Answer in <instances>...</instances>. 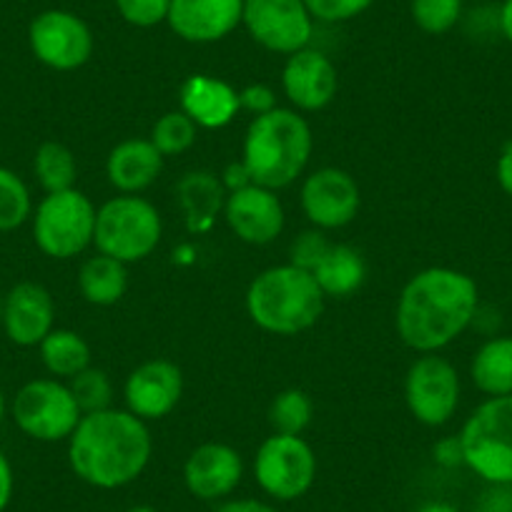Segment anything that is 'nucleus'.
Listing matches in <instances>:
<instances>
[{"mask_svg":"<svg viewBox=\"0 0 512 512\" xmlns=\"http://www.w3.org/2000/svg\"><path fill=\"white\" fill-rule=\"evenodd\" d=\"M179 101L181 111L199 128L229 126L241 111L239 91L221 78L206 76V73H196L181 83Z\"/></svg>","mask_w":512,"mask_h":512,"instance_id":"20","label":"nucleus"},{"mask_svg":"<svg viewBox=\"0 0 512 512\" xmlns=\"http://www.w3.org/2000/svg\"><path fill=\"white\" fill-rule=\"evenodd\" d=\"M41 362L56 379H73L91 367V347L73 329H53L41 344Z\"/></svg>","mask_w":512,"mask_h":512,"instance_id":"26","label":"nucleus"},{"mask_svg":"<svg viewBox=\"0 0 512 512\" xmlns=\"http://www.w3.org/2000/svg\"><path fill=\"white\" fill-rule=\"evenodd\" d=\"M324 299L317 279L289 262L256 274L246 289V314L264 332L294 337L319 322Z\"/></svg>","mask_w":512,"mask_h":512,"instance_id":"4","label":"nucleus"},{"mask_svg":"<svg viewBox=\"0 0 512 512\" xmlns=\"http://www.w3.org/2000/svg\"><path fill=\"white\" fill-rule=\"evenodd\" d=\"M179 206L186 216V226L191 234H201L214 226L216 216L224 211L226 191L224 181L211 171H191L176 184Z\"/></svg>","mask_w":512,"mask_h":512,"instance_id":"22","label":"nucleus"},{"mask_svg":"<svg viewBox=\"0 0 512 512\" xmlns=\"http://www.w3.org/2000/svg\"><path fill=\"white\" fill-rule=\"evenodd\" d=\"M327 249H329V241L322 229L304 231V234H299L292 244V264L312 272L314 264L322 259V254Z\"/></svg>","mask_w":512,"mask_h":512,"instance_id":"35","label":"nucleus"},{"mask_svg":"<svg viewBox=\"0 0 512 512\" xmlns=\"http://www.w3.org/2000/svg\"><path fill=\"white\" fill-rule=\"evenodd\" d=\"M475 512H512V485H490L477 500Z\"/></svg>","mask_w":512,"mask_h":512,"instance_id":"37","label":"nucleus"},{"mask_svg":"<svg viewBox=\"0 0 512 512\" xmlns=\"http://www.w3.org/2000/svg\"><path fill=\"white\" fill-rule=\"evenodd\" d=\"M309 274L317 279L324 297L349 299L362 289L364 279H367V264L354 246L329 244V249L324 251L322 259L314 264Z\"/></svg>","mask_w":512,"mask_h":512,"instance_id":"23","label":"nucleus"},{"mask_svg":"<svg viewBox=\"0 0 512 512\" xmlns=\"http://www.w3.org/2000/svg\"><path fill=\"white\" fill-rule=\"evenodd\" d=\"M241 477H244V460L226 442H204L186 457V490L199 500H224L239 487Z\"/></svg>","mask_w":512,"mask_h":512,"instance_id":"17","label":"nucleus"},{"mask_svg":"<svg viewBox=\"0 0 512 512\" xmlns=\"http://www.w3.org/2000/svg\"><path fill=\"white\" fill-rule=\"evenodd\" d=\"M497 184L512 199V141L502 146L500 156H497Z\"/></svg>","mask_w":512,"mask_h":512,"instance_id":"40","label":"nucleus"},{"mask_svg":"<svg viewBox=\"0 0 512 512\" xmlns=\"http://www.w3.org/2000/svg\"><path fill=\"white\" fill-rule=\"evenodd\" d=\"M460 392V374H457L455 364L447 362L437 352L420 354L407 369V410L422 425H447L460 407Z\"/></svg>","mask_w":512,"mask_h":512,"instance_id":"10","label":"nucleus"},{"mask_svg":"<svg viewBox=\"0 0 512 512\" xmlns=\"http://www.w3.org/2000/svg\"><path fill=\"white\" fill-rule=\"evenodd\" d=\"M304 3L319 23L352 21L374 6V0H304Z\"/></svg>","mask_w":512,"mask_h":512,"instance_id":"34","label":"nucleus"},{"mask_svg":"<svg viewBox=\"0 0 512 512\" xmlns=\"http://www.w3.org/2000/svg\"><path fill=\"white\" fill-rule=\"evenodd\" d=\"M437 460L442 462V465H457V462H462V450H460V440H450V442H440L435 450Z\"/></svg>","mask_w":512,"mask_h":512,"instance_id":"42","label":"nucleus"},{"mask_svg":"<svg viewBox=\"0 0 512 512\" xmlns=\"http://www.w3.org/2000/svg\"><path fill=\"white\" fill-rule=\"evenodd\" d=\"M224 219L236 239L264 246L277 241V236L284 231L287 216H284V206L277 191L249 184L244 189L229 191L224 204Z\"/></svg>","mask_w":512,"mask_h":512,"instance_id":"15","label":"nucleus"},{"mask_svg":"<svg viewBox=\"0 0 512 512\" xmlns=\"http://www.w3.org/2000/svg\"><path fill=\"white\" fill-rule=\"evenodd\" d=\"M126 512H159V510H156V507H151V505H136V507H128Z\"/></svg>","mask_w":512,"mask_h":512,"instance_id":"45","label":"nucleus"},{"mask_svg":"<svg viewBox=\"0 0 512 512\" xmlns=\"http://www.w3.org/2000/svg\"><path fill=\"white\" fill-rule=\"evenodd\" d=\"M244 0H171L166 23L186 43H216L241 26Z\"/></svg>","mask_w":512,"mask_h":512,"instance_id":"19","label":"nucleus"},{"mask_svg":"<svg viewBox=\"0 0 512 512\" xmlns=\"http://www.w3.org/2000/svg\"><path fill=\"white\" fill-rule=\"evenodd\" d=\"M78 289H81V297L93 307H113L126 297V264L106 254L91 256L78 272Z\"/></svg>","mask_w":512,"mask_h":512,"instance_id":"24","label":"nucleus"},{"mask_svg":"<svg viewBox=\"0 0 512 512\" xmlns=\"http://www.w3.org/2000/svg\"><path fill=\"white\" fill-rule=\"evenodd\" d=\"M241 26L251 41L282 56L307 48L314 36V18L304 0H244Z\"/></svg>","mask_w":512,"mask_h":512,"instance_id":"11","label":"nucleus"},{"mask_svg":"<svg viewBox=\"0 0 512 512\" xmlns=\"http://www.w3.org/2000/svg\"><path fill=\"white\" fill-rule=\"evenodd\" d=\"M497 23H500L502 36L512 43V0H502L500 13H497Z\"/></svg>","mask_w":512,"mask_h":512,"instance_id":"43","label":"nucleus"},{"mask_svg":"<svg viewBox=\"0 0 512 512\" xmlns=\"http://www.w3.org/2000/svg\"><path fill=\"white\" fill-rule=\"evenodd\" d=\"M224 186L226 191H236V189H244V186L251 184V176L249 171H246L244 164H231L229 169L224 171Z\"/></svg>","mask_w":512,"mask_h":512,"instance_id":"41","label":"nucleus"},{"mask_svg":"<svg viewBox=\"0 0 512 512\" xmlns=\"http://www.w3.org/2000/svg\"><path fill=\"white\" fill-rule=\"evenodd\" d=\"M282 88L284 96L297 111H322L334 101L339 91L337 68L329 61V56L307 46L287 56L282 71Z\"/></svg>","mask_w":512,"mask_h":512,"instance_id":"16","label":"nucleus"},{"mask_svg":"<svg viewBox=\"0 0 512 512\" xmlns=\"http://www.w3.org/2000/svg\"><path fill=\"white\" fill-rule=\"evenodd\" d=\"M254 477L274 500H299L317 480V455L302 435L274 432L256 450Z\"/></svg>","mask_w":512,"mask_h":512,"instance_id":"9","label":"nucleus"},{"mask_svg":"<svg viewBox=\"0 0 512 512\" xmlns=\"http://www.w3.org/2000/svg\"><path fill=\"white\" fill-rule=\"evenodd\" d=\"M314 417V402L304 390H284L279 392L269 407V422L279 435H302Z\"/></svg>","mask_w":512,"mask_h":512,"instance_id":"28","label":"nucleus"},{"mask_svg":"<svg viewBox=\"0 0 512 512\" xmlns=\"http://www.w3.org/2000/svg\"><path fill=\"white\" fill-rule=\"evenodd\" d=\"M415 512H460L457 510L452 502H445V500H432V502H425V505L417 507Z\"/></svg>","mask_w":512,"mask_h":512,"instance_id":"44","label":"nucleus"},{"mask_svg":"<svg viewBox=\"0 0 512 512\" xmlns=\"http://www.w3.org/2000/svg\"><path fill=\"white\" fill-rule=\"evenodd\" d=\"M56 324V302L43 284L18 282L3 304V332L18 347H38Z\"/></svg>","mask_w":512,"mask_h":512,"instance_id":"18","label":"nucleus"},{"mask_svg":"<svg viewBox=\"0 0 512 512\" xmlns=\"http://www.w3.org/2000/svg\"><path fill=\"white\" fill-rule=\"evenodd\" d=\"M96 211L78 189L46 194L31 216L33 241L51 259H73L93 244Z\"/></svg>","mask_w":512,"mask_h":512,"instance_id":"7","label":"nucleus"},{"mask_svg":"<svg viewBox=\"0 0 512 512\" xmlns=\"http://www.w3.org/2000/svg\"><path fill=\"white\" fill-rule=\"evenodd\" d=\"M302 211L314 229H342L352 224L362 206V191L349 171L324 166L312 171L302 184Z\"/></svg>","mask_w":512,"mask_h":512,"instance_id":"13","label":"nucleus"},{"mask_svg":"<svg viewBox=\"0 0 512 512\" xmlns=\"http://www.w3.org/2000/svg\"><path fill=\"white\" fill-rule=\"evenodd\" d=\"M312 149L314 136L307 118L294 108L277 106L249 123L241 164L249 171L251 184L279 191L304 174Z\"/></svg>","mask_w":512,"mask_h":512,"instance_id":"3","label":"nucleus"},{"mask_svg":"<svg viewBox=\"0 0 512 512\" xmlns=\"http://www.w3.org/2000/svg\"><path fill=\"white\" fill-rule=\"evenodd\" d=\"M412 21L430 36H445L460 23L462 0H410Z\"/></svg>","mask_w":512,"mask_h":512,"instance_id":"31","label":"nucleus"},{"mask_svg":"<svg viewBox=\"0 0 512 512\" xmlns=\"http://www.w3.org/2000/svg\"><path fill=\"white\" fill-rule=\"evenodd\" d=\"M184 395V374L169 359H149L128 374L123 384L126 410L144 422L169 417Z\"/></svg>","mask_w":512,"mask_h":512,"instance_id":"14","label":"nucleus"},{"mask_svg":"<svg viewBox=\"0 0 512 512\" xmlns=\"http://www.w3.org/2000/svg\"><path fill=\"white\" fill-rule=\"evenodd\" d=\"M164 236V221L159 209L139 194H121L108 199L96 211L98 254H106L123 264L144 262L156 251Z\"/></svg>","mask_w":512,"mask_h":512,"instance_id":"5","label":"nucleus"},{"mask_svg":"<svg viewBox=\"0 0 512 512\" xmlns=\"http://www.w3.org/2000/svg\"><path fill=\"white\" fill-rule=\"evenodd\" d=\"M3 304H6V294L0 292V327H3Z\"/></svg>","mask_w":512,"mask_h":512,"instance_id":"47","label":"nucleus"},{"mask_svg":"<svg viewBox=\"0 0 512 512\" xmlns=\"http://www.w3.org/2000/svg\"><path fill=\"white\" fill-rule=\"evenodd\" d=\"M11 415L18 430L38 442H61L73 435L83 412L71 387L56 377L31 379L16 392Z\"/></svg>","mask_w":512,"mask_h":512,"instance_id":"8","label":"nucleus"},{"mask_svg":"<svg viewBox=\"0 0 512 512\" xmlns=\"http://www.w3.org/2000/svg\"><path fill=\"white\" fill-rule=\"evenodd\" d=\"M68 387H71L73 397H76L83 415H91V412H101L111 407L113 384L103 369L98 367L83 369L81 374H76V377L71 379Z\"/></svg>","mask_w":512,"mask_h":512,"instance_id":"32","label":"nucleus"},{"mask_svg":"<svg viewBox=\"0 0 512 512\" xmlns=\"http://www.w3.org/2000/svg\"><path fill=\"white\" fill-rule=\"evenodd\" d=\"M31 51L43 66L53 71H76L93 56V31L81 16L61 8L38 13L28 26Z\"/></svg>","mask_w":512,"mask_h":512,"instance_id":"12","label":"nucleus"},{"mask_svg":"<svg viewBox=\"0 0 512 512\" xmlns=\"http://www.w3.org/2000/svg\"><path fill=\"white\" fill-rule=\"evenodd\" d=\"M13 490H16V477H13V465L6 457V452L0 450V512H6L13 500Z\"/></svg>","mask_w":512,"mask_h":512,"instance_id":"38","label":"nucleus"},{"mask_svg":"<svg viewBox=\"0 0 512 512\" xmlns=\"http://www.w3.org/2000/svg\"><path fill=\"white\" fill-rule=\"evenodd\" d=\"M480 312V292L470 274L450 267L417 272L397 299L395 327L402 342L420 354L455 342Z\"/></svg>","mask_w":512,"mask_h":512,"instance_id":"1","label":"nucleus"},{"mask_svg":"<svg viewBox=\"0 0 512 512\" xmlns=\"http://www.w3.org/2000/svg\"><path fill=\"white\" fill-rule=\"evenodd\" d=\"M462 462L487 485H512V395L490 397L460 432Z\"/></svg>","mask_w":512,"mask_h":512,"instance_id":"6","label":"nucleus"},{"mask_svg":"<svg viewBox=\"0 0 512 512\" xmlns=\"http://www.w3.org/2000/svg\"><path fill=\"white\" fill-rule=\"evenodd\" d=\"M164 171V156L151 139H126L111 149L106 159L108 184L121 194H141Z\"/></svg>","mask_w":512,"mask_h":512,"instance_id":"21","label":"nucleus"},{"mask_svg":"<svg viewBox=\"0 0 512 512\" xmlns=\"http://www.w3.org/2000/svg\"><path fill=\"white\" fill-rule=\"evenodd\" d=\"M239 103L244 111L254 113V116H264V113L277 108V93L264 83H251L244 91H239Z\"/></svg>","mask_w":512,"mask_h":512,"instance_id":"36","label":"nucleus"},{"mask_svg":"<svg viewBox=\"0 0 512 512\" xmlns=\"http://www.w3.org/2000/svg\"><path fill=\"white\" fill-rule=\"evenodd\" d=\"M216 512H279L264 500H254V497H241V500H226L216 507Z\"/></svg>","mask_w":512,"mask_h":512,"instance_id":"39","label":"nucleus"},{"mask_svg":"<svg viewBox=\"0 0 512 512\" xmlns=\"http://www.w3.org/2000/svg\"><path fill=\"white\" fill-rule=\"evenodd\" d=\"M33 174H36L38 184L43 186L46 194L76 189V156L68 146L58 144V141H46V144L38 146L36 156H33Z\"/></svg>","mask_w":512,"mask_h":512,"instance_id":"27","label":"nucleus"},{"mask_svg":"<svg viewBox=\"0 0 512 512\" xmlns=\"http://www.w3.org/2000/svg\"><path fill=\"white\" fill-rule=\"evenodd\" d=\"M151 455L149 425L116 407L83 415L68 437V465L78 480L98 490H118L139 480Z\"/></svg>","mask_w":512,"mask_h":512,"instance_id":"2","label":"nucleus"},{"mask_svg":"<svg viewBox=\"0 0 512 512\" xmlns=\"http://www.w3.org/2000/svg\"><path fill=\"white\" fill-rule=\"evenodd\" d=\"M3 420H6V395L0 390V425H3Z\"/></svg>","mask_w":512,"mask_h":512,"instance_id":"46","label":"nucleus"},{"mask_svg":"<svg viewBox=\"0 0 512 512\" xmlns=\"http://www.w3.org/2000/svg\"><path fill=\"white\" fill-rule=\"evenodd\" d=\"M33 216L31 191L16 171L0 166V231H16Z\"/></svg>","mask_w":512,"mask_h":512,"instance_id":"29","label":"nucleus"},{"mask_svg":"<svg viewBox=\"0 0 512 512\" xmlns=\"http://www.w3.org/2000/svg\"><path fill=\"white\" fill-rule=\"evenodd\" d=\"M470 377L482 395H512V337L487 339L472 357Z\"/></svg>","mask_w":512,"mask_h":512,"instance_id":"25","label":"nucleus"},{"mask_svg":"<svg viewBox=\"0 0 512 512\" xmlns=\"http://www.w3.org/2000/svg\"><path fill=\"white\" fill-rule=\"evenodd\" d=\"M116 11L128 26L154 28L166 23L171 11V0H113Z\"/></svg>","mask_w":512,"mask_h":512,"instance_id":"33","label":"nucleus"},{"mask_svg":"<svg viewBox=\"0 0 512 512\" xmlns=\"http://www.w3.org/2000/svg\"><path fill=\"white\" fill-rule=\"evenodd\" d=\"M199 126L184 111H169L151 128V144L161 151V156H179L196 144Z\"/></svg>","mask_w":512,"mask_h":512,"instance_id":"30","label":"nucleus"}]
</instances>
